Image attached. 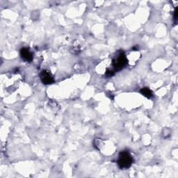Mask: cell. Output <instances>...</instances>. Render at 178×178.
Returning <instances> with one entry per match:
<instances>
[{"label": "cell", "mask_w": 178, "mask_h": 178, "mask_svg": "<svg viewBox=\"0 0 178 178\" xmlns=\"http://www.w3.org/2000/svg\"><path fill=\"white\" fill-rule=\"evenodd\" d=\"M40 80L45 85H49L54 83V79L53 77L52 74L48 72L47 70H43L40 74Z\"/></svg>", "instance_id": "3957f363"}, {"label": "cell", "mask_w": 178, "mask_h": 178, "mask_svg": "<svg viewBox=\"0 0 178 178\" xmlns=\"http://www.w3.org/2000/svg\"><path fill=\"white\" fill-rule=\"evenodd\" d=\"M170 134H171V131H170V129L166 128V129H163V134H163V137H164L165 139L168 138V137L170 136Z\"/></svg>", "instance_id": "8992f818"}, {"label": "cell", "mask_w": 178, "mask_h": 178, "mask_svg": "<svg viewBox=\"0 0 178 178\" xmlns=\"http://www.w3.org/2000/svg\"><path fill=\"white\" fill-rule=\"evenodd\" d=\"M141 93L147 98H151L153 96V93L150 89L148 88H143L141 90Z\"/></svg>", "instance_id": "5b68a950"}, {"label": "cell", "mask_w": 178, "mask_h": 178, "mask_svg": "<svg viewBox=\"0 0 178 178\" xmlns=\"http://www.w3.org/2000/svg\"><path fill=\"white\" fill-rule=\"evenodd\" d=\"M113 74H114V72L111 71V70H107V73H106V75L108 76V77L112 76Z\"/></svg>", "instance_id": "52a82bcc"}, {"label": "cell", "mask_w": 178, "mask_h": 178, "mask_svg": "<svg viewBox=\"0 0 178 178\" xmlns=\"http://www.w3.org/2000/svg\"><path fill=\"white\" fill-rule=\"evenodd\" d=\"M20 56L25 61L31 62L33 60V54L28 48L23 47L20 50Z\"/></svg>", "instance_id": "277c9868"}, {"label": "cell", "mask_w": 178, "mask_h": 178, "mask_svg": "<svg viewBox=\"0 0 178 178\" xmlns=\"http://www.w3.org/2000/svg\"><path fill=\"white\" fill-rule=\"evenodd\" d=\"M127 63V60L125 55L123 52H120L113 61V66H114L115 70L119 71L126 66Z\"/></svg>", "instance_id": "7a4b0ae2"}, {"label": "cell", "mask_w": 178, "mask_h": 178, "mask_svg": "<svg viewBox=\"0 0 178 178\" xmlns=\"http://www.w3.org/2000/svg\"><path fill=\"white\" fill-rule=\"evenodd\" d=\"M177 8L175 9V13H174V20L175 22H177Z\"/></svg>", "instance_id": "ba28073f"}, {"label": "cell", "mask_w": 178, "mask_h": 178, "mask_svg": "<svg viewBox=\"0 0 178 178\" xmlns=\"http://www.w3.org/2000/svg\"><path fill=\"white\" fill-rule=\"evenodd\" d=\"M133 163V158L132 155L127 151L121 152L119 155V159L118 161L119 167L121 168H128L131 166V165Z\"/></svg>", "instance_id": "6da1fadb"}]
</instances>
